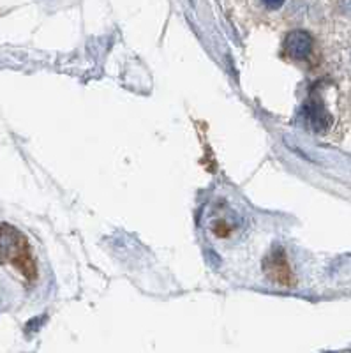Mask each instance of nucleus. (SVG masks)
<instances>
[{"label": "nucleus", "instance_id": "nucleus-4", "mask_svg": "<svg viewBox=\"0 0 351 353\" xmlns=\"http://www.w3.org/2000/svg\"><path fill=\"white\" fill-rule=\"evenodd\" d=\"M305 119H308V124L312 131L316 132H323L330 128L332 124V117L330 113L327 112L319 101H309L305 105V112H303Z\"/></svg>", "mask_w": 351, "mask_h": 353}, {"label": "nucleus", "instance_id": "nucleus-2", "mask_svg": "<svg viewBox=\"0 0 351 353\" xmlns=\"http://www.w3.org/2000/svg\"><path fill=\"white\" fill-rule=\"evenodd\" d=\"M263 272L267 279L281 286H293L292 267L288 263V256L283 248H274L263 260Z\"/></svg>", "mask_w": 351, "mask_h": 353}, {"label": "nucleus", "instance_id": "nucleus-3", "mask_svg": "<svg viewBox=\"0 0 351 353\" xmlns=\"http://www.w3.org/2000/svg\"><path fill=\"white\" fill-rule=\"evenodd\" d=\"M312 37L305 30H293L286 36L284 41V53L295 61H303L311 55Z\"/></svg>", "mask_w": 351, "mask_h": 353}, {"label": "nucleus", "instance_id": "nucleus-1", "mask_svg": "<svg viewBox=\"0 0 351 353\" xmlns=\"http://www.w3.org/2000/svg\"><path fill=\"white\" fill-rule=\"evenodd\" d=\"M0 263L12 265L28 283L37 279V263L28 239L8 223H0Z\"/></svg>", "mask_w": 351, "mask_h": 353}, {"label": "nucleus", "instance_id": "nucleus-5", "mask_svg": "<svg viewBox=\"0 0 351 353\" xmlns=\"http://www.w3.org/2000/svg\"><path fill=\"white\" fill-rule=\"evenodd\" d=\"M212 230H214V233H216L217 237L219 239H224L228 237L230 233H232V226H228L226 221H216L214 225H212Z\"/></svg>", "mask_w": 351, "mask_h": 353}]
</instances>
